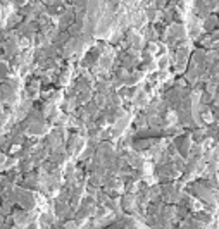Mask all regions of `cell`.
Segmentation results:
<instances>
[{"instance_id":"cell-2","label":"cell","mask_w":219,"mask_h":229,"mask_svg":"<svg viewBox=\"0 0 219 229\" xmlns=\"http://www.w3.org/2000/svg\"><path fill=\"white\" fill-rule=\"evenodd\" d=\"M5 72H7V66L0 64V76H5Z\"/></svg>"},{"instance_id":"cell-1","label":"cell","mask_w":219,"mask_h":229,"mask_svg":"<svg viewBox=\"0 0 219 229\" xmlns=\"http://www.w3.org/2000/svg\"><path fill=\"white\" fill-rule=\"evenodd\" d=\"M124 207H126V209H131V207H133V197H131V195L124 197Z\"/></svg>"},{"instance_id":"cell-3","label":"cell","mask_w":219,"mask_h":229,"mask_svg":"<svg viewBox=\"0 0 219 229\" xmlns=\"http://www.w3.org/2000/svg\"><path fill=\"white\" fill-rule=\"evenodd\" d=\"M66 229H76V224L74 222H69V224H66Z\"/></svg>"}]
</instances>
